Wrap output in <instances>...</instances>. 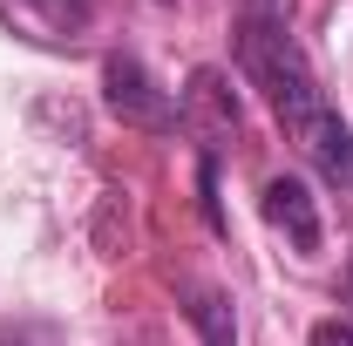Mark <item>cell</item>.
<instances>
[{
  "label": "cell",
  "mask_w": 353,
  "mask_h": 346,
  "mask_svg": "<svg viewBox=\"0 0 353 346\" xmlns=\"http://www.w3.org/2000/svg\"><path fill=\"white\" fill-rule=\"evenodd\" d=\"M231 48H238V75L272 102L279 130L299 143V156L326 183L353 190V130L333 116V102H326V88L312 75L306 48L292 41L285 0H238V41Z\"/></svg>",
  "instance_id": "obj_1"
},
{
  "label": "cell",
  "mask_w": 353,
  "mask_h": 346,
  "mask_svg": "<svg viewBox=\"0 0 353 346\" xmlns=\"http://www.w3.org/2000/svg\"><path fill=\"white\" fill-rule=\"evenodd\" d=\"M102 102H109L130 130H170L176 123L170 95L150 82V68H143L136 54H109V61H102Z\"/></svg>",
  "instance_id": "obj_2"
},
{
  "label": "cell",
  "mask_w": 353,
  "mask_h": 346,
  "mask_svg": "<svg viewBox=\"0 0 353 346\" xmlns=\"http://www.w3.org/2000/svg\"><path fill=\"white\" fill-rule=\"evenodd\" d=\"M183 116H190V130L204 136L211 150L238 136V95H231V82H224L218 68H197V75H190V88H183Z\"/></svg>",
  "instance_id": "obj_3"
},
{
  "label": "cell",
  "mask_w": 353,
  "mask_h": 346,
  "mask_svg": "<svg viewBox=\"0 0 353 346\" xmlns=\"http://www.w3.org/2000/svg\"><path fill=\"white\" fill-rule=\"evenodd\" d=\"M265 224L292 238V252H319V204H312L306 176H272L265 183Z\"/></svg>",
  "instance_id": "obj_4"
},
{
  "label": "cell",
  "mask_w": 353,
  "mask_h": 346,
  "mask_svg": "<svg viewBox=\"0 0 353 346\" xmlns=\"http://www.w3.org/2000/svg\"><path fill=\"white\" fill-rule=\"evenodd\" d=\"M34 21H41L48 34H82L88 21H95V0H21Z\"/></svg>",
  "instance_id": "obj_5"
},
{
  "label": "cell",
  "mask_w": 353,
  "mask_h": 346,
  "mask_svg": "<svg viewBox=\"0 0 353 346\" xmlns=\"http://www.w3.org/2000/svg\"><path fill=\"white\" fill-rule=\"evenodd\" d=\"M190 319L204 326V346H238V333H231V305H224L218 292H197V305H190Z\"/></svg>",
  "instance_id": "obj_6"
},
{
  "label": "cell",
  "mask_w": 353,
  "mask_h": 346,
  "mask_svg": "<svg viewBox=\"0 0 353 346\" xmlns=\"http://www.w3.org/2000/svg\"><path fill=\"white\" fill-rule=\"evenodd\" d=\"M312 346H353V326L347 319H319L312 326Z\"/></svg>",
  "instance_id": "obj_7"
}]
</instances>
